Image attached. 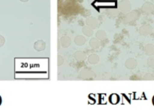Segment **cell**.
Masks as SVG:
<instances>
[{
  "label": "cell",
  "instance_id": "cell-7",
  "mask_svg": "<svg viewBox=\"0 0 154 110\" xmlns=\"http://www.w3.org/2000/svg\"><path fill=\"white\" fill-rule=\"evenodd\" d=\"M125 65H126V68L129 69V70H133L138 65V62H137L135 58H128L126 61V63H125Z\"/></svg>",
  "mask_w": 154,
  "mask_h": 110
},
{
  "label": "cell",
  "instance_id": "cell-1",
  "mask_svg": "<svg viewBox=\"0 0 154 110\" xmlns=\"http://www.w3.org/2000/svg\"><path fill=\"white\" fill-rule=\"evenodd\" d=\"M131 3L128 0H122L119 2L118 8L123 13H128L131 10Z\"/></svg>",
  "mask_w": 154,
  "mask_h": 110
},
{
  "label": "cell",
  "instance_id": "cell-9",
  "mask_svg": "<svg viewBox=\"0 0 154 110\" xmlns=\"http://www.w3.org/2000/svg\"><path fill=\"white\" fill-rule=\"evenodd\" d=\"M74 40H75V43L76 45H78V46H83L86 43V37L84 36L81 35V34H78V35L75 36Z\"/></svg>",
  "mask_w": 154,
  "mask_h": 110
},
{
  "label": "cell",
  "instance_id": "cell-4",
  "mask_svg": "<svg viewBox=\"0 0 154 110\" xmlns=\"http://www.w3.org/2000/svg\"><path fill=\"white\" fill-rule=\"evenodd\" d=\"M137 16H138V15H137L136 12H128V13H126V14L125 15L124 22H126V23H129V22L135 20V19H137Z\"/></svg>",
  "mask_w": 154,
  "mask_h": 110
},
{
  "label": "cell",
  "instance_id": "cell-18",
  "mask_svg": "<svg viewBox=\"0 0 154 110\" xmlns=\"http://www.w3.org/2000/svg\"><path fill=\"white\" fill-rule=\"evenodd\" d=\"M5 39L2 35L0 34V47H2L5 44Z\"/></svg>",
  "mask_w": 154,
  "mask_h": 110
},
{
  "label": "cell",
  "instance_id": "cell-12",
  "mask_svg": "<svg viewBox=\"0 0 154 110\" xmlns=\"http://www.w3.org/2000/svg\"><path fill=\"white\" fill-rule=\"evenodd\" d=\"M152 31V28L150 25H144L141 26L139 29V32L141 35H147Z\"/></svg>",
  "mask_w": 154,
  "mask_h": 110
},
{
  "label": "cell",
  "instance_id": "cell-16",
  "mask_svg": "<svg viewBox=\"0 0 154 110\" xmlns=\"http://www.w3.org/2000/svg\"><path fill=\"white\" fill-rule=\"evenodd\" d=\"M145 52L148 55H152L154 53V46L151 44L147 45L145 47Z\"/></svg>",
  "mask_w": 154,
  "mask_h": 110
},
{
  "label": "cell",
  "instance_id": "cell-8",
  "mask_svg": "<svg viewBox=\"0 0 154 110\" xmlns=\"http://www.w3.org/2000/svg\"><path fill=\"white\" fill-rule=\"evenodd\" d=\"M75 60H77L78 61H84L87 59V55H86L85 52H84L83 51H77L75 52V55H74Z\"/></svg>",
  "mask_w": 154,
  "mask_h": 110
},
{
  "label": "cell",
  "instance_id": "cell-3",
  "mask_svg": "<svg viewBox=\"0 0 154 110\" xmlns=\"http://www.w3.org/2000/svg\"><path fill=\"white\" fill-rule=\"evenodd\" d=\"M80 76L81 78L84 79H93L96 76L94 72L91 70H88V69H84L81 71Z\"/></svg>",
  "mask_w": 154,
  "mask_h": 110
},
{
  "label": "cell",
  "instance_id": "cell-5",
  "mask_svg": "<svg viewBox=\"0 0 154 110\" xmlns=\"http://www.w3.org/2000/svg\"><path fill=\"white\" fill-rule=\"evenodd\" d=\"M46 43H45L44 40H38L34 43V49H35L38 52H42V51H44L45 49H46Z\"/></svg>",
  "mask_w": 154,
  "mask_h": 110
},
{
  "label": "cell",
  "instance_id": "cell-17",
  "mask_svg": "<svg viewBox=\"0 0 154 110\" xmlns=\"http://www.w3.org/2000/svg\"><path fill=\"white\" fill-rule=\"evenodd\" d=\"M63 63H64V58L62 55H58V58H57V65L61 66L63 65Z\"/></svg>",
  "mask_w": 154,
  "mask_h": 110
},
{
  "label": "cell",
  "instance_id": "cell-2",
  "mask_svg": "<svg viewBox=\"0 0 154 110\" xmlns=\"http://www.w3.org/2000/svg\"><path fill=\"white\" fill-rule=\"evenodd\" d=\"M86 25L93 29H96L99 26V20L95 16H90L86 19Z\"/></svg>",
  "mask_w": 154,
  "mask_h": 110
},
{
  "label": "cell",
  "instance_id": "cell-13",
  "mask_svg": "<svg viewBox=\"0 0 154 110\" xmlns=\"http://www.w3.org/2000/svg\"><path fill=\"white\" fill-rule=\"evenodd\" d=\"M82 32L83 34H84L85 36H87V37H91V36H93V29L86 25H84V26H83Z\"/></svg>",
  "mask_w": 154,
  "mask_h": 110
},
{
  "label": "cell",
  "instance_id": "cell-15",
  "mask_svg": "<svg viewBox=\"0 0 154 110\" xmlns=\"http://www.w3.org/2000/svg\"><path fill=\"white\" fill-rule=\"evenodd\" d=\"M142 10L146 13H150L153 10V4L150 2H147L143 4Z\"/></svg>",
  "mask_w": 154,
  "mask_h": 110
},
{
  "label": "cell",
  "instance_id": "cell-10",
  "mask_svg": "<svg viewBox=\"0 0 154 110\" xmlns=\"http://www.w3.org/2000/svg\"><path fill=\"white\" fill-rule=\"evenodd\" d=\"M100 45V40H99V39L96 38V37H93V38H91V40H90V46L93 49H99Z\"/></svg>",
  "mask_w": 154,
  "mask_h": 110
},
{
  "label": "cell",
  "instance_id": "cell-6",
  "mask_svg": "<svg viewBox=\"0 0 154 110\" xmlns=\"http://www.w3.org/2000/svg\"><path fill=\"white\" fill-rule=\"evenodd\" d=\"M60 45H61L62 47L68 48L71 46L72 40H71L70 37H69V36H63V37L60 38Z\"/></svg>",
  "mask_w": 154,
  "mask_h": 110
},
{
  "label": "cell",
  "instance_id": "cell-19",
  "mask_svg": "<svg viewBox=\"0 0 154 110\" xmlns=\"http://www.w3.org/2000/svg\"><path fill=\"white\" fill-rule=\"evenodd\" d=\"M20 1H22V2H26V1H28L29 0H20Z\"/></svg>",
  "mask_w": 154,
  "mask_h": 110
},
{
  "label": "cell",
  "instance_id": "cell-11",
  "mask_svg": "<svg viewBox=\"0 0 154 110\" xmlns=\"http://www.w3.org/2000/svg\"><path fill=\"white\" fill-rule=\"evenodd\" d=\"M87 61L90 64H96L99 63V55H96V54H91V55H89V57L87 58Z\"/></svg>",
  "mask_w": 154,
  "mask_h": 110
},
{
  "label": "cell",
  "instance_id": "cell-14",
  "mask_svg": "<svg viewBox=\"0 0 154 110\" xmlns=\"http://www.w3.org/2000/svg\"><path fill=\"white\" fill-rule=\"evenodd\" d=\"M107 33L103 30H99L96 33V37L99 40H105L107 39Z\"/></svg>",
  "mask_w": 154,
  "mask_h": 110
}]
</instances>
